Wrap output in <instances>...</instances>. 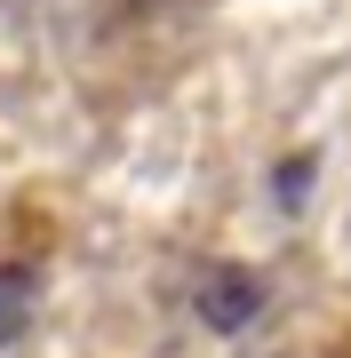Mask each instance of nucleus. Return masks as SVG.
<instances>
[{"label":"nucleus","instance_id":"2","mask_svg":"<svg viewBox=\"0 0 351 358\" xmlns=\"http://www.w3.org/2000/svg\"><path fill=\"white\" fill-rule=\"evenodd\" d=\"M25 327H32V271L0 263V350H8Z\"/></svg>","mask_w":351,"mask_h":358},{"label":"nucleus","instance_id":"1","mask_svg":"<svg viewBox=\"0 0 351 358\" xmlns=\"http://www.w3.org/2000/svg\"><path fill=\"white\" fill-rule=\"evenodd\" d=\"M256 310H263V279H256V271L216 263L208 279L192 287V319L208 327V334H247V327H256Z\"/></svg>","mask_w":351,"mask_h":358},{"label":"nucleus","instance_id":"3","mask_svg":"<svg viewBox=\"0 0 351 358\" xmlns=\"http://www.w3.org/2000/svg\"><path fill=\"white\" fill-rule=\"evenodd\" d=\"M312 167H319L312 152H296V159H280V199H287V207H303V192H312Z\"/></svg>","mask_w":351,"mask_h":358}]
</instances>
